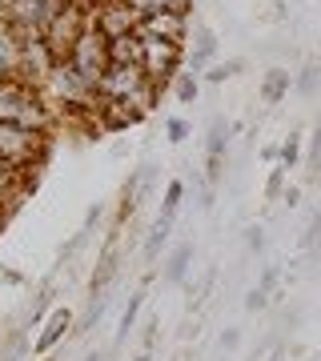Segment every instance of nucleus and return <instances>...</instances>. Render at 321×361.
I'll return each instance as SVG.
<instances>
[{"instance_id": "dca6fc26", "label": "nucleus", "mask_w": 321, "mask_h": 361, "mask_svg": "<svg viewBox=\"0 0 321 361\" xmlns=\"http://www.w3.org/2000/svg\"><path fill=\"white\" fill-rule=\"evenodd\" d=\"M217 52V37L209 32V28H197V44H193V68H201Z\"/></svg>"}, {"instance_id": "9d476101", "label": "nucleus", "mask_w": 321, "mask_h": 361, "mask_svg": "<svg viewBox=\"0 0 321 361\" xmlns=\"http://www.w3.org/2000/svg\"><path fill=\"white\" fill-rule=\"evenodd\" d=\"M20 52H25V40L8 25H0V80H20Z\"/></svg>"}, {"instance_id": "f257e3e1", "label": "nucleus", "mask_w": 321, "mask_h": 361, "mask_svg": "<svg viewBox=\"0 0 321 361\" xmlns=\"http://www.w3.org/2000/svg\"><path fill=\"white\" fill-rule=\"evenodd\" d=\"M40 92H44V101L61 104V109H97V92L80 80V73L73 68L68 56H61V61L52 65V73L44 77Z\"/></svg>"}, {"instance_id": "6ab92c4d", "label": "nucleus", "mask_w": 321, "mask_h": 361, "mask_svg": "<svg viewBox=\"0 0 321 361\" xmlns=\"http://www.w3.org/2000/svg\"><path fill=\"white\" fill-rule=\"evenodd\" d=\"M297 157H301V137H289L281 145V169H297Z\"/></svg>"}, {"instance_id": "39448f33", "label": "nucleus", "mask_w": 321, "mask_h": 361, "mask_svg": "<svg viewBox=\"0 0 321 361\" xmlns=\"http://www.w3.org/2000/svg\"><path fill=\"white\" fill-rule=\"evenodd\" d=\"M141 68L153 85L165 89L169 80H177L181 44H173V40H141Z\"/></svg>"}, {"instance_id": "6e6552de", "label": "nucleus", "mask_w": 321, "mask_h": 361, "mask_svg": "<svg viewBox=\"0 0 321 361\" xmlns=\"http://www.w3.org/2000/svg\"><path fill=\"white\" fill-rule=\"evenodd\" d=\"M189 28V13H149L137 20V37L141 40H173L181 44Z\"/></svg>"}, {"instance_id": "f8f14e48", "label": "nucleus", "mask_w": 321, "mask_h": 361, "mask_svg": "<svg viewBox=\"0 0 321 361\" xmlns=\"http://www.w3.org/2000/svg\"><path fill=\"white\" fill-rule=\"evenodd\" d=\"M289 92V73L285 68H269L261 80V104H281V97Z\"/></svg>"}, {"instance_id": "20e7f679", "label": "nucleus", "mask_w": 321, "mask_h": 361, "mask_svg": "<svg viewBox=\"0 0 321 361\" xmlns=\"http://www.w3.org/2000/svg\"><path fill=\"white\" fill-rule=\"evenodd\" d=\"M92 25V16H89V0H68L61 13L52 16V25L49 32H44V44H49L56 56H68V49L80 40V32Z\"/></svg>"}, {"instance_id": "9b49d317", "label": "nucleus", "mask_w": 321, "mask_h": 361, "mask_svg": "<svg viewBox=\"0 0 321 361\" xmlns=\"http://www.w3.org/2000/svg\"><path fill=\"white\" fill-rule=\"evenodd\" d=\"M109 61L113 65H141V37L128 32V37L109 40Z\"/></svg>"}, {"instance_id": "0eeeda50", "label": "nucleus", "mask_w": 321, "mask_h": 361, "mask_svg": "<svg viewBox=\"0 0 321 361\" xmlns=\"http://www.w3.org/2000/svg\"><path fill=\"white\" fill-rule=\"evenodd\" d=\"M181 201H185V180H169L165 197H161V213H157L153 233H149V245H145V253H149V257H157V249L169 241L173 221H177V213H181Z\"/></svg>"}, {"instance_id": "b1692460", "label": "nucleus", "mask_w": 321, "mask_h": 361, "mask_svg": "<svg viewBox=\"0 0 321 361\" xmlns=\"http://www.w3.org/2000/svg\"><path fill=\"white\" fill-rule=\"evenodd\" d=\"M4 16H8V0H0V25H4Z\"/></svg>"}, {"instance_id": "1a4fd4ad", "label": "nucleus", "mask_w": 321, "mask_h": 361, "mask_svg": "<svg viewBox=\"0 0 321 361\" xmlns=\"http://www.w3.org/2000/svg\"><path fill=\"white\" fill-rule=\"evenodd\" d=\"M68 329H73V313H68V310H52V317L40 325V334L32 337V353H37V357H49L52 349L64 341Z\"/></svg>"}, {"instance_id": "7ed1b4c3", "label": "nucleus", "mask_w": 321, "mask_h": 361, "mask_svg": "<svg viewBox=\"0 0 321 361\" xmlns=\"http://www.w3.org/2000/svg\"><path fill=\"white\" fill-rule=\"evenodd\" d=\"M68 61H73V68L80 73V80H85V85H89L92 92H97L101 77L109 73V65H113V61H109V40H104L101 32H97V28L89 25L85 32H80L77 44L68 49Z\"/></svg>"}, {"instance_id": "f3484780", "label": "nucleus", "mask_w": 321, "mask_h": 361, "mask_svg": "<svg viewBox=\"0 0 321 361\" xmlns=\"http://www.w3.org/2000/svg\"><path fill=\"white\" fill-rule=\"evenodd\" d=\"M273 281H277V273H273V269H265V277H261V285H257L253 293H249V310H261V305L269 301V289H273Z\"/></svg>"}, {"instance_id": "423d86ee", "label": "nucleus", "mask_w": 321, "mask_h": 361, "mask_svg": "<svg viewBox=\"0 0 321 361\" xmlns=\"http://www.w3.org/2000/svg\"><path fill=\"white\" fill-rule=\"evenodd\" d=\"M89 16H92V28H97L104 40L137 32V20H141V16L128 8V0H101L97 8H89Z\"/></svg>"}, {"instance_id": "412c9836", "label": "nucleus", "mask_w": 321, "mask_h": 361, "mask_svg": "<svg viewBox=\"0 0 321 361\" xmlns=\"http://www.w3.org/2000/svg\"><path fill=\"white\" fill-rule=\"evenodd\" d=\"M233 73H237V61H229V65H213V68H209V85H221V80H225V77H233Z\"/></svg>"}, {"instance_id": "ddd939ff", "label": "nucleus", "mask_w": 321, "mask_h": 361, "mask_svg": "<svg viewBox=\"0 0 321 361\" xmlns=\"http://www.w3.org/2000/svg\"><path fill=\"white\" fill-rule=\"evenodd\" d=\"M189 261H193V245L185 241V245H177L173 253H169V261H165V281H169V285H181V281H185Z\"/></svg>"}, {"instance_id": "f03ea898", "label": "nucleus", "mask_w": 321, "mask_h": 361, "mask_svg": "<svg viewBox=\"0 0 321 361\" xmlns=\"http://www.w3.org/2000/svg\"><path fill=\"white\" fill-rule=\"evenodd\" d=\"M68 0H8V16L4 25L13 28L20 40H44L52 16L61 13Z\"/></svg>"}, {"instance_id": "5701e85b", "label": "nucleus", "mask_w": 321, "mask_h": 361, "mask_svg": "<svg viewBox=\"0 0 321 361\" xmlns=\"http://www.w3.org/2000/svg\"><path fill=\"white\" fill-rule=\"evenodd\" d=\"M313 165H321V125H317V133H313Z\"/></svg>"}, {"instance_id": "2eb2a0df", "label": "nucleus", "mask_w": 321, "mask_h": 361, "mask_svg": "<svg viewBox=\"0 0 321 361\" xmlns=\"http://www.w3.org/2000/svg\"><path fill=\"white\" fill-rule=\"evenodd\" d=\"M141 310H145V293H133V297H128V305H125V313H121V325H116V341H125V337H128V329L137 325Z\"/></svg>"}, {"instance_id": "aec40b11", "label": "nucleus", "mask_w": 321, "mask_h": 361, "mask_svg": "<svg viewBox=\"0 0 321 361\" xmlns=\"http://www.w3.org/2000/svg\"><path fill=\"white\" fill-rule=\"evenodd\" d=\"M165 133H169V141H173V145H181L185 137H189V125H185L181 116H173V121L165 125Z\"/></svg>"}, {"instance_id": "a211bd4d", "label": "nucleus", "mask_w": 321, "mask_h": 361, "mask_svg": "<svg viewBox=\"0 0 321 361\" xmlns=\"http://www.w3.org/2000/svg\"><path fill=\"white\" fill-rule=\"evenodd\" d=\"M173 92H177L181 104H189L193 97H197V77H193V73H177V80H173Z\"/></svg>"}, {"instance_id": "4be33fe9", "label": "nucleus", "mask_w": 321, "mask_h": 361, "mask_svg": "<svg viewBox=\"0 0 321 361\" xmlns=\"http://www.w3.org/2000/svg\"><path fill=\"white\" fill-rule=\"evenodd\" d=\"M281 177H285V169H273V177H269V197L281 189Z\"/></svg>"}, {"instance_id": "393cba45", "label": "nucleus", "mask_w": 321, "mask_h": 361, "mask_svg": "<svg viewBox=\"0 0 321 361\" xmlns=\"http://www.w3.org/2000/svg\"><path fill=\"white\" fill-rule=\"evenodd\" d=\"M133 361H153V357H149V353H141V357H133Z\"/></svg>"}, {"instance_id": "4468645a", "label": "nucleus", "mask_w": 321, "mask_h": 361, "mask_svg": "<svg viewBox=\"0 0 321 361\" xmlns=\"http://www.w3.org/2000/svg\"><path fill=\"white\" fill-rule=\"evenodd\" d=\"M225 145H229V137H225V125H213V133H209V177H217L221 169V157H225Z\"/></svg>"}]
</instances>
